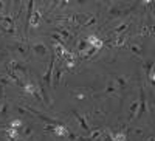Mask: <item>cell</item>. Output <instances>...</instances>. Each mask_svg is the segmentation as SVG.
<instances>
[{
	"mask_svg": "<svg viewBox=\"0 0 155 141\" xmlns=\"http://www.w3.org/2000/svg\"><path fill=\"white\" fill-rule=\"evenodd\" d=\"M74 98H76L78 101H82V99L85 98V95H84V93H76V95H74Z\"/></svg>",
	"mask_w": 155,
	"mask_h": 141,
	"instance_id": "38",
	"label": "cell"
},
{
	"mask_svg": "<svg viewBox=\"0 0 155 141\" xmlns=\"http://www.w3.org/2000/svg\"><path fill=\"white\" fill-rule=\"evenodd\" d=\"M6 136H8L9 141H17L19 139V130L9 127V129H6Z\"/></svg>",
	"mask_w": 155,
	"mask_h": 141,
	"instance_id": "15",
	"label": "cell"
},
{
	"mask_svg": "<svg viewBox=\"0 0 155 141\" xmlns=\"http://www.w3.org/2000/svg\"><path fill=\"white\" fill-rule=\"evenodd\" d=\"M129 110H130V120H134V118H135V113H137V110H138V101H137V99L130 104V109H129Z\"/></svg>",
	"mask_w": 155,
	"mask_h": 141,
	"instance_id": "22",
	"label": "cell"
},
{
	"mask_svg": "<svg viewBox=\"0 0 155 141\" xmlns=\"http://www.w3.org/2000/svg\"><path fill=\"white\" fill-rule=\"evenodd\" d=\"M6 71H8V74H9V78H11L12 81H14L16 84H20V78H19V76H17L14 71H12L11 68H6Z\"/></svg>",
	"mask_w": 155,
	"mask_h": 141,
	"instance_id": "26",
	"label": "cell"
},
{
	"mask_svg": "<svg viewBox=\"0 0 155 141\" xmlns=\"http://www.w3.org/2000/svg\"><path fill=\"white\" fill-rule=\"evenodd\" d=\"M22 126H23V121L22 120H12L11 121V127H12V129H17L19 130Z\"/></svg>",
	"mask_w": 155,
	"mask_h": 141,
	"instance_id": "28",
	"label": "cell"
},
{
	"mask_svg": "<svg viewBox=\"0 0 155 141\" xmlns=\"http://www.w3.org/2000/svg\"><path fill=\"white\" fill-rule=\"evenodd\" d=\"M54 133H56V136H59V138H67L68 136V133H70V130L67 129L65 126H62V124H58V126H54V130H53Z\"/></svg>",
	"mask_w": 155,
	"mask_h": 141,
	"instance_id": "7",
	"label": "cell"
},
{
	"mask_svg": "<svg viewBox=\"0 0 155 141\" xmlns=\"http://www.w3.org/2000/svg\"><path fill=\"white\" fill-rule=\"evenodd\" d=\"M0 84H2V85H8V84H12V81H8V78H0Z\"/></svg>",
	"mask_w": 155,
	"mask_h": 141,
	"instance_id": "36",
	"label": "cell"
},
{
	"mask_svg": "<svg viewBox=\"0 0 155 141\" xmlns=\"http://www.w3.org/2000/svg\"><path fill=\"white\" fill-rule=\"evenodd\" d=\"M96 51H98V50H96L95 47H90L88 50H85V51H84V53H81V56H82V57H92V56L96 53Z\"/></svg>",
	"mask_w": 155,
	"mask_h": 141,
	"instance_id": "21",
	"label": "cell"
},
{
	"mask_svg": "<svg viewBox=\"0 0 155 141\" xmlns=\"http://www.w3.org/2000/svg\"><path fill=\"white\" fill-rule=\"evenodd\" d=\"M41 17H42V12L39 11L37 8L33 11V16H31V19H30V27H33V28H36L37 25H39V22H41Z\"/></svg>",
	"mask_w": 155,
	"mask_h": 141,
	"instance_id": "8",
	"label": "cell"
},
{
	"mask_svg": "<svg viewBox=\"0 0 155 141\" xmlns=\"http://www.w3.org/2000/svg\"><path fill=\"white\" fill-rule=\"evenodd\" d=\"M73 115L76 116V120L79 121V124H81V127H82L84 130H87V132H90V130H92V129H90V127H88V124H87V121H85V118L82 116V115H79V113H78L76 110L73 112Z\"/></svg>",
	"mask_w": 155,
	"mask_h": 141,
	"instance_id": "11",
	"label": "cell"
},
{
	"mask_svg": "<svg viewBox=\"0 0 155 141\" xmlns=\"http://www.w3.org/2000/svg\"><path fill=\"white\" fill-rule=\"evenodd\" d=\"M147 112V106H146V95H144V90L141 88L140 90V101H138V110L135 113V116L140 118L141 115H144Z\"/></svg>",
	"mask_w": 155,
	"mask_h": 141,
	"instance_id": "3",
	"label": "cell"
},
{
	"mask_svg": "<svg viewBox=\"0 0 155 141\" xmlns=\"http://www.w3.org/2000/svg\"><path fill=\"white\" fill-rule=\"evenodd\" d=\"M16 50L19 51V53H20L22 56H25V54L28 53V48H27V45H23V44H20V42L16 45Z\"/></svg>",
	"mask_w": 155,
	"mask_h": 141,
	"instance_id": "25",
	"label": "cell"
},
{
	"mask_svg": "<svg viewBox=\"0 0 155 141\" xmlns=\"http://www.w3.org/2000/svg\"><path fill=\"white\" fill-rule=\"evenodd\" d=\"M127 27H129V22H126V23H121L120 27H116V28L113 30V33H115V34H118V36H121V34H124V31L127 30Z\"/></svg>",
	"mask_w": 155,
	"mask_h": 141,
	"instance_id": "18",
	"label": "cell"
},
{
	"mask_svg": "<svg viewBox=\"0 0 155 141\" xmlns=\"http://www.w3.org/2000/svg\"><path fill=\"white\" fill-rule=\"evenodd\" d=\"M116 92H118V85H116L115 79H110V81L107 82V87H106V93L113 95V93H116Z\"/></svg>",
	"mask_w": 155,
	"mask_h": 141,
	"instance_id": "12",
	"label": "cell"
},
{
	"mask_svg": "<svg viewBox=\"0 0 155 141\" xmlns=\"http://www.w3.org/2000/svg\"><path fill=\"white\" fill-rule=\"evenodd\" d=\"M67 53H68V51H67V48L65 47H64V44H56L54 42V45H53V54L56 56V57H65L67 56Z\"/></svg>",
	"mask_w": 155,
	"mask_h": 141,
	"instance_id": "5",
	"label": "cell"
},
{
	"mask_svg": "<svg viewBox=\"0 0 155 141\" xmlns=\"http://www.w3.org/2000/svg\"><path fill=\"white\" fill-rule=\"evenodd\" d=\"M51 37H53V39L56 41V44H65V41H64L62 37H61L59 34H56V33H53V34H51Z\"/></svg>",
	"mask_w": 155,
	"mask_h": 141,
	"instance_id": "31",
	"label": "cell"
},
{
	"mask_svg": "<svg viewBox=\"0 0 155 141\" xmlns=\"http://www.w3.org/2000/svg\"><path fill=\"white\" fill-rule=\"evenodd\" d=\"M62 71H64V67H62V64H61V65L59 67H56V71H54V87H58L59 84H61V78H62Z\"/></svg>",
	"mask_w": 155,
	"mask_h": 141,
	"instance_id": "13",
	"label": "cell"
},
{
	"mask_svg": "<svg viewBox=\"0 0 155 141\" xmlns=\"http://www.w3.org/2000/svg\"><path fill=\"white\" fill-rule=\"evenodd\" d=\"M115 82H116V85H118V88H124L127 85V79L124 78V76H118V78L115 79Z\"/></svg>",
	"mask_w": 155,
	"mask_h": 141,
	"instance_id": "19",
	"label": "cell"
},
{
	"mask_svg": "<svg viewBox=\"0 0 155 141\" xmlns=\"http://www.w3.org/2000/svg\"><path fill=\"white\" fill-rule=\"evenodd\" d=\"M31 133H33V130L30 129V127H27V129H25V132H23V136H25V138H28Z\"/></svg>",
	"mask_w": 155,
	"mask_h": 141,
	"instance_id": "37",
	"label": "cell"
},
{
	"mask_svg": "<svg viewBox=\"0 0 155 141\" xmlns=\"http://www.w3.org/2000/svg\"><path fill=\"white\" fill-rule=\"evenodd\" d=\"M54 33H56V34H59V36L62 37V39L65 41V42H70V41L73 39L71 33H70L67 28H64V27H59V28H56V30H54Z\"/></svg>",
	"mask_w": 155,
	"mask_h": 141,
	"instance_id": "6",
	"label": "cell"
},
{
	"mask_svg": "<svg viewBox=\"0 0 155 141\" xmlns=\"http://www.w3.org/2000/svg\"><path fill=\"white\" fill-rule=\"evenodd\" d=\"M33 50H34V53H36L37 56H45V54L48 53L47 45H44V44H41V42H37V44L33 47Z\"/></svg>",
	"mask_w": 155,
	"mask_h": 141,
	"instance_id": "10",
	"label": "cell"
},
{
	"mask_svg": "<svg viewBox=\"0 0 155 141\" xmlns=\"http://www.w3.org/2000/svg\"><path fill=\"white\" fill-rule=\"evenodd\" d=\"M3 8V2H0V9H2Z\"/></svg>",
	"mask_w": 155,
	"mask_h": 141,
	"instance_id": "40",
	"label": "cell"
},
{
	"mask_svg": "<svg viewBox=\"0 0 155 141\" xmlns=\"http://www.w3.org/2000/svg\"><path fill=\"white\" fill-rule=\"evenodd\" d=\"M0 30L5 31V33H9V34H14L16 33L14 20L9 16H0Z\"/></svg>",
	"mask_w": 155,
	"mask_h": 141,
	"instance_id": "1",
	"label": "cell"
},
{
	"mask_svg": "<svg viewBox=\"0 0 155 141\" xmlns=\"http://www.w3.org/2000/svg\"><path fill=\"white\" fill-rule=\"evenodd\" d=\"M104 141H112V136H110V133L106 136V139H104Z\"/></svg>",
	"mask_w": 155,
	"mask_h": 141,
	"instance_id": "39",
	"label": "cell"
},
{
	"mask_svg": "<svg viewBox=\"0 0 155 141\" xmlns=\"http://www.w3.org/2000/svg\"><path fill=\"white\" fill-rule=\"evenodd\" d=\"M88 48V44H87V41L85 39H82V41H79V44H78V51L79 53H84V51Z\"/></svg>",
	"mask_w": 155,
	"mask_h": 141,
	"instance_id": "24",
	"label": "cell"
},
{
	"mask_svg": "<svg viewBox=\"0 0 155 141\" xmlns=\"http://www.w3.org/2000/svg\"><path fill=\"white\" fill-rule=\"evenodd\" d=\"M23 92L27 93V95H34L37 92V85L33 84V82H27L23 85Z\"/></svg>",
	"mask_w": 155,
	"mask_h": 141,
	"instance_id": "14",
	"label": "cell"
},
{
	"mask_svg": "<svg viewBox=\"0 0 155 141\" xmlns=\"http://www.w3.org/2000/svg\"><path fill=\"white\" fill-rule=\"evenodd\" d=\"M110 136H112V141H126V139H127V136H126V133H124V132L110 133Z\"/></svg>",
	"mask_w": 155,
	"mask_h": 141,
	"instance_id": "17",
	"label": "cell"
},
{
	"mask_svg": "<svg viewBox=\"0 0 155 141\" xmlns=\"http://www.w3.org/2000/svg\"><path fill=\"white\" fill-rule=\"evenodd\" d=\"M152 67H153V61H150V62H147L146 65H144V71H146V74H149L150 71H152Z\"/></svg>",
	"mask_w": 155,
	"mask_h": 141,
	"instance_id": "33",
	"label": "cell"
},
{
	"mask_svg": "<svg viewBox=\"0 0 155 141\" xmlns=\"http://www.w3.org/2000/svg\"><path fill=\"white\" fill-rule=\"evenodd\" d=\"M87 44H88V47H95L96 50H99V48H102V45H104V42H102L99 37L96 36V34H90L88 37H87Z\"/></svg>",
	"mask_w": 155,
	"mask_h": 141,
	"instance_id": "4",
	"label": "cell"
},
{
	"mask_svg": "<svg viewBox=\"0 0 155 141\" xmlns=\"http://www.w3.org/2000/svg\"><path fill=\"white\" fill-rule=\"evenodd\" d=\"M96 23V17H90V20L84 25V27H92V25H95Z\"/></svg>",
	"mask_w": 155,
	"mask_h": 141,
	"instance_id": "35",
	"label": "cell"
},
{
	"mask_svg": "<svg viewBox=\"0 0 155 141\" xmlns=\"http://www.w3.org/2000/svg\"><path fill=\"white\" fill-rule=\"evenodd\" d=\"M6 113H8V104H3L2 109H0V116H2V118H6Z\"/></svg>",
	"mask_w": 155,
	"mask_h": 141,
	"instance_id": "32",
	"label": "cell"
},
{
	"mask_svg": "<svg viewBox=\"0 0 155 141\" xmlns=\"http://www.w3.org/2000/svg\"><path fill=\"white\" fill-rule=\"evenodd\" d=\"M140 34H141V36H149V34H152V28L143 27V28H141V31H140Z\"/></svg>",
	"mask_w": 155,
	"mask_h": 141,
	"instance_id": "30",
	"label": "cell"
},
{
	"mask_svg": "<svg viewBox=\"0 0 155 141\" xmlns=\"http://www.w3.org/2000/svg\"><path fill=\"white\" fill-rule=\"evenodd\" d=\"M8 68H11L12 71H16V70H19V71H27V67L23 65L22 62H19V61H11L9 64H8Z\"/></svg>",
	"mask_w": 155,
	"mask_h": 141,
	"instance_id": "9",
	"label": "cell"
},
{
	"mask_svg": "<svg viewBox=\"0 0 155 141\" xmlns=\"http://www.w3.org/2000/svg\"><path fill=\"white\" fill-rule=\"evenodd\" d=\"M101 135V129H95V130H90V138H88V141H93V139H96L98 136Z\"/></svg>",
	"mask_w": 155,
	"mask_h": 141,
	"instance_id": "27",
	"label": "cell"
},
{
	"mask_svg": "<svg viewBox=\"0 0 155 141\" xmlns=\"http://www.w3.org/2000/svg\"><path fill=\"white\" fill-rule=\"evenodd\" d=\"M147 141H153V136H150V138H149V139H147Z\"/></svg>",
	"mask_w": 155,
	"mask_h": 141,
	"instance_id": "41",
	"label": "cell"
},
{
	"mask_svg": "<svg viewBox=\"0 0 155 141\" xmlns=\"http://www.w3.org/2000/svg\"><path fill=\"white\" fill-rule=\"evenodd\" d=\"M126 44V37H124V34H121V36H118L115 39V42H112V45H115V47H123Z\"/></svg>",
	"mask_w": 155,
	"mask_h": 141,
	"instance_id": "20",
	"label": "cell"
},
{
	"mask_svg": "<svg viewBox=\"0 0 155 141\" xmlns=\"http://www.w3.org/2000/svg\"><path fill=\"white\" fill-rule=\"evenodd\" d=\"M130 51H132L134 54H137V56H141V54H143V50H141V47L137 45V44H132V45H130Z\"/></svg>",
	"mask_w": 155,
	"mask_h": 141,
	"instance_id": "23",
	"label": "cell"
},
{
	"mask_svg": "<svg viewBox=\"0 0 155 141\" xmlns=\"http://www.w3.org/2000/svg\"><path fill=\"white\" fill-rule=\"evenodd\" d=\"M37 90H39V93H41V98H42V101H44V104H48L50 99H48V95H47V90H45V85H44L42 82L37 85Z\"/></svg>",
	"mask_w": 155,
	"mask_h": 141,
	"instance_id": "16",
	"label": "cell"
},
{
	"mask_svg": "<svg viewBox=\"0 0 155 141\" xmlns=\"http://www.w3.org/2000/svg\"><path fill=\"white\" fill-rule=\"evenodd\" d=\"M110 16H113V17H120V16H121V9H120V8H116V6L110 8Z\"/></svg>",
	"mask_w": 155,
	"mask_h": 141,
	"instance_id": "29",
	"label": "cell"
},
{
	"mask_svg": "<svg viewBox=\"0 0 155 141\" xmlns=\"http://www.w3.org/2000/svg\"><path fill=\"white\" fill-rule=\"evenodd\" d=\"M54 62H56V56L53 54L50 59V64H48V68L45 71V74L42 76V84L45 87H50L51 85V79H53V67H54Z\"/></svg>",
	"mask_w": 155,
	"mask_h": 141,
	"instance_id": "2",
	"label": "cell"
},
{
	"mask_svg": "<svg viewBox=\"0 0 155 141\" xmlns=\"http://www.w3.org/2000/svg\"><path fill=\"white\" fill-rule=\"evenodd\" d=\"M54 126H56V124H48V126L44 127V130H45V132H53V130H54Z\"/></svg>",
	"mask_w": 155,
	"mask_h": 141,
	"instance_id": "34",
	"label": "cell"
}]
</instances>
